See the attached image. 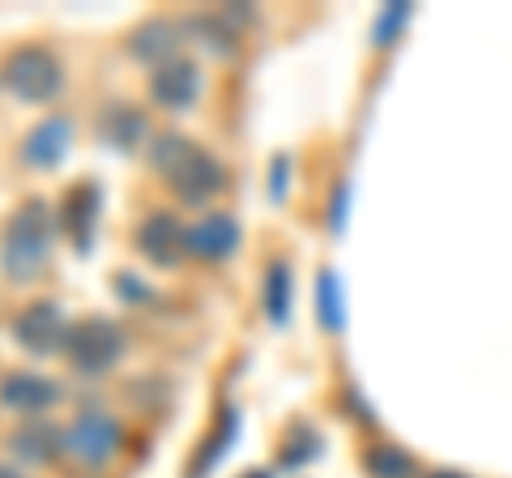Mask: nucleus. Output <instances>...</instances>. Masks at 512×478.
Returning a JSON list of instances; mask_svg holds the SVG:
<instances>
[{
  "label": "nucleus",
  "instance_id": "1",
  "mask_svg": "<svg viewBox=\"0 0 512 478\" xmlns=\"http://www.w3.org/2000/svg\"><path fill=\"white\" fill-rule=\"evenodd\" d=\"M150 163L158 175H163V184L171 193L180 201H192V205L210 201L218 188L227 184V171H222L218 158L210 150H201L197 141L184 137V133H158L150 141Z\"/></svg>",
  "mask_w": 512,
  "mask_h": 478
},
{
  "label": "nucleus",
  "instance_id": "2",
  "mask_svg": "<svg viewBox=\"0 0 512 478\" xmlns=\"http://www.w3.org/2000/svg\"><path fill=\"white\" fill-rule=\"evenodd\" d=\"M47 248H52V205L30 197L5 222V235H0V265H5V274L13 282H22L47 261Z\"/></svg>",
  "mask_w": 512,
  "mask_h": 478
},
{
  "label": "nucleus",
  "instance_id": "3",
  "mask_svg": "<svg viewBox=\"0 0 512 478\" xmlns=\"http://www.w3.org/2000/svg\"><path fill=\"white\" fill-rule=\"evenodd\" d=\"M5 82H9V90L18 94V99L47 103V99H56V94H60L64 69H60L56 52H47V47L30 43V47L9 52V60H5Z\"/></svg>",
  "mask_w": 512,
  "mask_h": 478
},
{
  "label": "nucleus",
  "instance_id": "4",
  "mask_svg": "<svg viewBox=\"0 0 512 478\" xmlns=\"http://www.w3.org/2000/svg\"><path fill=\"white\" fill-rule=\"evenodd\" d=\"M120 350H124V333L111 321H103V316H86V321H77L69 329V342H64L69 363L77 372H86V376L107 372L111 363L120 359Z\"/></svg>",
  "mask_w": 512,
  "mask_h": 478
},
{
  "label": "nucleus",
  "instance_id": "5",
  "mask_svg": "<svg viewBox=\"0 0 512 478\" xmlns=\"http://www.w3.org/2000/svg\"><path fill=\"white\" fill-rule=\"evenodd\" d=\"M69 321H64L60 304L52 299H35L26 304L18 316H13V342H18L26 355H52V350H64L69 342Z\"/></svg>",
  "mask_w": 512,
  "mask_h": 478
},
{
  "label": "nucleus",
  "instance_id": "6",
  "mask_svg": "<svg viewBox=\"0 0 512 478\" xmlns=\"http://www.w3.org/2000/svg\"><path fill=\"white\" fill-rule=\"evenodd\" d=\"M120 449V423L111 414H77V419L64 427V453L77 457L82 466H107Z\"/></svg>",
  "mask_w": 512,
  "mask_h": 478
},
{
  "label": "nucleus",
  "instance_id": "7",
  "mask_svg": "<svg viewBox=\"0 0 512 478\" xmlns=\"http://www.w3.org/2000/svg\"><path fill=\"white\" fill-rule=\"evenodd\" d=\"M201 94V69L188 56H175L167 65L150 69V99L167 111H188Z\"/></svg>",
  "mask_w": 512,
  "mask_h": 478
},
{
  "label": "nucleus",
  "instance_id": "8",
  "mask_svg": "<svg viewBox=\"0 0 512 478\" xmlns=\"http://www.w3.org/2000/svg\"><path fill=\"white\" fill-rule=\"evenodd\" d=\"M137 252L154 265H175L188 252V227H180L175 214H146L137 227Z\"/></svg>",
  "mask_w": 512,
  "mask_h": 478
},
{
  "label": "nucleus",
  "instance_id": "9",
  "mask_svg": "<svg viewBox=\"0 0 512 478\" xmlns=\"http://www.w3.org/2000/svg\"><path fill=\"white\" fill-rule=\"evenodd\" d=\"M56 380H47L39 372H5L0 376V402H5L9 410H18V414H43L47 406H56Z\"/></svg>",
  "mask_w": 512,
  "mask_h": 478
},
{
  "label": "nucleus",
  "instance_id": "10",
  "mask_svg": "<svg viewBox=\"0 0 512 478\" xmlns=\"http://www.w3.org/2000/svg\"><path fill=\"white\" fill-rule=\"evenodd\" d=\"M239 244V227L231 214H205L201 222H192L188 227V252L201 261H222L231 257Z\"/></svg>",
  "mask_w": 512,
  "mask_h": 478
},
{
  "label": "nucleus",
  "instance_id": "11",
  "mask_svg": "<svg viewBox=\"0 0 512 478\" xmlns=\"http://www.w3.org/2000/svg\"><path fill=\"white\" fill-rule=\"evenodd\" d=\"M128 52H133L137 60H146L150 69L167 65V60H175V52H180V26H175L171 18L141 22L133 35H128Z\"/></svg>",
  "mask_w": 512,
  "mask_h": 478
},
{
  "label": "nucleus",
  "instance_id": "12",
  "mask_svg": "<svg viewBox=\"0 0 512 478\" xmlns=\"http://www.w3.org/2000/svg\"><path fill=\"white\" fill-rule=\"evenodd\" d=\"M64 146H69V120H64V116H47V120H39L35 129L26 133L22 158L30 167H56Z\"/></svg>",
  "mask_w": 512,
  "mask_h": 478
},
{
  "label": "nucleus",
  "instance_id": "13",
  "mask_svg": "<svg viewBox=\"0 0 512 478\" xmlns=\"http://www.w3.org/2000/svg\"><path fill=\"white\" fill-rule=\"evenodd\" d=\"M99 133H103L107 146H116V150H137L141 141H146L150 124H146V116H141L133 103H111V107L103 111V120H99Z\"/></svg>",
  "mask_w": 512,
  "mask_h": 478
},
{
  "label": "nucleus",
  "instance_id": "14",
  "mask_svg": "<svg viewBox=\"0 0 512 478\" xmlns=\"http://www.w3.org/2000/svg\"><path fill=\"white\" fill-rule=\"evenodd\" d=\"M56 210H60L64 231L77 239V248H86L90 227H94V214H99V193H94V184H73Z\"/></svg>",
  "mask_w": 512,
  "mask_h": 478
},
{
  "label": "nucleus",
  "instance_id": "15",
  "mask_svg": "<svg viewBox=\"0 0 512 478\" xmlns=\"http://www.w3.org/2000/svg\"><path fill=\"white\" fill-rule=\"evenodd\" d=\"M9 444L22 461H52L56 453H64V432H56L47 419H26Z\"/></svg>",
  "mask_w": 512,
  "mask_h": 478
},
{
  "label": "nucleus",
  "instance_id": "16",
  "mask_svg": "<svg viewBox=\"0 0 512 478\" xmlns=\"http://www.w3.org/2000/svg\"><path fill=\"white\" fill-rule=\"evenodd\" d=\"M265 312H269V321H286V312H291V269H286L282 261H274L265 269Z\"/></svg>",
  "mask_w": 512,
  "mask_h": 478
},
{
  "label": "nucleus",
  "instance_id": "17",
  "mask_svg": "<svg viewBox=\"0 0 512 478\" xmlns=\"http://www.w3.org/2000/svg\"><path fill=\"white\" fill-rule=\"evenodd\" d=\"M367 474L372 478H410L414 461L402 449H393V444H376V449L367 453Z\"/></svg>",
  "mask_w": 512,
  "mask_h": 478
},
{
  "label": "nucleus",
  "instance_id": "18",
  "mask_svg": "<svg viewBox=\"0 0 512 478\" xmlns=\"http://www.w3.org/2000/svg\"><path fill=\"white\" fill-rule=\"evenodd\" d=\"M338 278L333 274H320V321H329V325H338Z\"/></svg>",
  "mask_w": 512,
  "mask_h": 478
},
{
  "label": "nucleus",
  "instance_id": "19",
  "mask_svg": "<svg viewBox=\"0 0 512 478\" xmlns=\"http://www.w3.org/2000/svg\"><path fill=\"white\" fill-rule=\"evenodd\" d=\"M427 478H466V474H453V470H431Z\"/></svg>",
  "mask_w": 512,
  "mask_h": 478
},
{
  "label": "nucleus",
  "instance_id": "20",
  "mask_svg": "<svg viewBox=\"0 0 512 478\" xmlns=\"http://www.w3.org/2000/svg\"><path fill=\"white\" fill-rule=\"evenodd\" d=\"M0 478H22V474L13 470V466H0Z\"/></svg>",
  "mask_w": 512,
  "mask_h": 478
},
{
  "label": "nucleus",
  "instance_id": "21",
  "mask_svg": "<svg viewBox=\"0 0 512 478\" xmlns=\"http://www.w3.org/2000/svg\"><path fill=\"white\" fill-rule=\"evenodd\" d=\"M244 478H269V474H244Z\"/></svg>",
  "mask_w": 512,
  "mask_h": 478
}]
</instances>
